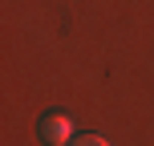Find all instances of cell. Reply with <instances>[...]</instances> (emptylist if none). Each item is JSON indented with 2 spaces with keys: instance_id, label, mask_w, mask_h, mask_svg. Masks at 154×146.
<instances>
[{
  "instance_id": "7a4b0ae2",
  "label": "cell",
  "mask_w": 154,
  "mask_h": 146,
  "mask_svg": "<svg viewBox=\"0 0 154 146\" xmlns=\"http://www.w3.org/2000/svg\"><path fill=\"white\" fill-rule=\"evenodd\" d=\"M69 146H109V142L101 138V134H81V138H73Z\"/></svg>"
},
{
  "instance_id": "6da1fadb",
  "label": "cell",
  "mask_w": 154,
  "mask_h": 146,
  "mask_svg": "<svg viewBox=\"0 0 154 146\" xmlns=\"http://www.w3.org/2000/svg\"><path fill=\"white\" fill-rule=\"evenodd\" d=\"M37 134H41V142H45V146H69V142L77 138V134H73V118H69V114H61V110H49V114H41Z\"/></svg>"
}]
</instances>
